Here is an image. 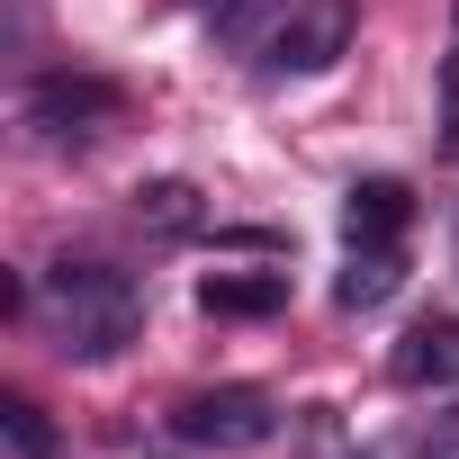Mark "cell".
Instances as JSON below:
<instances>
[{
    "instance_id": "cell-1",
    "label": "cell",
    "mask_w": 459,
    "mask_h": 459,
    "mask_svg": "<svg viewBox=\"0 0 459 459\" xmlns=\"http://www.w3.org/2000/svg\"><path fill=\"white\" fill-rule=\"evenodd\" d=\"M37 325L64 360H117L144 333V280L117 262H55L37 280Z\"/></svg>"
},
{
    "instance_id": "cell-2",
    "label": "cell",
    "mask_w": 459,
    "mask_h": 459,
    "mask_svg": "<svg viewBox=\"0 0 459 459\" xmlns=\"http://www.w3.org/2000/svg\"><path fill=\"white\" fill-rule=\"evenodd\" d=\"M351 37H360V10H351V0H280L271 28L253 37V55H262L271 82H307V73L342 64Z\"/></svg>"
},
{
    "instance_id": "cell-3",
    "label": "cell",
    "mask_w": 459,
    "mask_h": 459,
    "mask_svg": "<svg viewBox=\"0 0 459 459\" xmlns=\"http://www.w3.org/2000/svg\"><path fill=\"white\" fill-rule=\"evenodd\" d=\"M117 82H100V73H37L28 91H19V126L37 135V144H55V153H73V144H100L108 126H117Z\"/></svg>"
},
{
    "instance_id": "cell-4",
    "label": "cell",
    "mask_w": 459,
    "mask_h": 459,
    "mask_svg": "<svg viewBox=\"0 0 459 459\" xmlns=\"http://www.w3.org/2000/svg\"><path fill=\"white\" fill-rule=\"evenodd\" d=\"M271 432H280V405L262 387H198L171 405V441L189 450H262Z\"/></svg>"
},
{
    "instance_id": "cell-5",
    "label": "cell",
    "mask_w": 459,
    "mask_h": 459,
    "mask_svg": "<svg viewBox=\"0 0 459 459\" xmlns=\"http://www.w3.org/2000/svg\"><path fill=\"white\" fill-rule=\"evenodd\" d=\"M387 378H396V387H450V378H459V316H423V325L387 351Z\"/></svg>"
},
{
    "instance_id": "cell-6",
    "label": "cell",
    "mask_w": 459,
    "mask_h": 459,
    "mask_svg": "<svg viewBox=\"0 0 459 459\" xmlns=\"http://www.w3.org/2000/svg\"><path fill=\"white\" fill-rule=\"evenodd\" d=\"M405 289V253L396 244H351V262H342V280H333V307L342 316H369V307H387Z\"/></svg>"
},
{
    "instance_id": "cell-7",
    "label": "cell",
    "mask_w": 459,
    "mask_h": 459,
    "mask_svg": "<svg viewBox=\"0 0 459 459\" xmlns=\"http://www.w3.org/2000/svg\"><path fill=\"white\" fill-rule=\"evenodd\" d=\"M405 216H414L405 180H360V189L342 198V235H351V244H396Z\"/></svg>"
},
{
    "instance_id": "cell-8",
    "label": "cell",
    "mask_w": 459,
    "mask_h": 459,
    "mask_svg": "<svg viewBox=\"0 0 459 459\" xmlns=\"http://www.w3.org/2000/svg\"><path fill=\"white\" fill-rule=\"evenodd\" d=\"M198 307L207 316H280L289 307V280L280 271H207L198 280Z\"/></svg>"
},
{
    "instance_id": "cell-9",
    "label": "cell",
    "mask_w": 459,
    "mask_h": 459,
    "mask_svg": "<svg viewBox=\"0 0 459 459\" xmlns=\"http://www.w3.org/2000/svg\"><path fill=\"white\" fill-rule=\"evenodd\" d=\"M135 225H144V235H162V244L198 235V189H189V180H153V189H135Z\"/></svg>"
},
{
    "instance_id": "cell-10",
    "label": "cell",
    "mask_w": 459,
    "mask_h": 459,
    "mask_svg": "<svg viewBox=\"0 0 459 459\" xmlns=\"http://www.w3.org/2000/svg\"><path fill=\"white\" fill-rule=\"evenodd\" d=\"M0 441H10V459H64V441L46 432V414L28 396H0Z\"/></svg>"
},
{
    "instance_id": "cell-11",
    "label": "cell",
    "mask_w": 459,
    "mask_h": 459,
    "mask_svg": "<svg viewBox=\"0 0 459 459\" xmlns=\"http://www.w3.org/2000/svg\"><path fill=\"white\" fill-rule=\"evenodd\" d=\"M441 153H459V46H450V73H441Z\"/></svg>"
},
{
    "instance_id": "cell-12",
    "label": "cell",
    "mask_w": 459,
    "mask_h": 459,
    "mask_svg": "<svg viewBox=\"0 0 459 459\" xmlns=\"http://www.w3.org/2000/svg\"><path fill=\"white\" fill-rule=\"evenodd\" d=\"M423 459H459V405H450V414H432V432H423Z\"/></svg>"
},
{
    "instance_id": "cell-13",
    "label": "cell",
    "mask_w": 459,
    "mask_h": 459,
    "mask_svg": "<svg viewBox=\"0 0 459 459\" xmlns=\"http://www.w3.org/2000/svg\"><path fill=\"white\" fill-rule=\"evenodd\" d=\"M198 10H207V19H216V28H235V19H244V10H253V0H198Z\"/></svg>"
},
{
    "instance_id": "cell-14",
    "label": "cell",
    "mask_w": 459,
    "mask_h": 459,
    "mask_svg": "<svg viewBox=\"0 0 459 459\" xmlns=\"http://www.w3.org/2000/svg\"><path fill=\"white\" fill-rule=\"evenodd\" d=\"M450 46H459V0H450Z\"/></svg>"
},
{
    "instance_id": "cell-15",
    "label": "cell",
    "mask_w": 459,
    "mask_h": 459,
    "mask_svg": "<svg viewBox=\"0 0 459 459\" xmlns=\"http://www.w3.org/2000/svg\"><path fill=\"white\" fill-rule=\"evenodd\" d=\"M450 262H459V225H450Z\"/></svg>"
}]
</instances>
